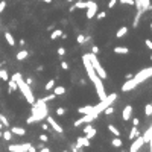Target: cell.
Listing matches in <instances>:
<instances>
[{"label": "cell", "instance_id": "9f6ffc18", "mask_svg": "<svg viewBox=\"0 0 152 152\" xmlns=\"http://www.w3.org/2000/svg\"><path fill=\"white\" fill-rule=\"evenodd\" d=\"M37 70H38V71H41V70H44V67H43V66H38V67H37Z\"/></svg>", "mask_w": 152, "mask_h": 152}, {"label": "cell", "instance_id": "83f0119b", "mask_svg": "<svg viewBox=\"0 0 152 152\" xmlns=\"http://www.w3.org/2000/svg\"><path fill=\"white\" fill-rule=\"evenodd\" d=\"M108 131H110L111 134H114L116 137H119V136H120V131H119L117 128H116L114 125H108Z\"/></svg>", "mask_w": 152, "mask_h": 152}, {"label": "cell", "instance_id": "9a60e30c", "mask_svg": "<svg viewBox=\"0 0 152 152\" xmlns=\"http://www.w3.org/2000/svg\"><path fill=\"white\" fill-rule=\"evenodd\" d=\"M5 40L9 46H15V40H14V35L9 31H5Z\"/></svg>", "mask_w": 152, "mask_h": 152}, {"label": "cell", "instance_id": "6da1fadb", "mask_svg": "<svg viewBox=\"0 0 152 152\" xmlns=\"http://www.w3.org/2000/svg\"><path fill=\"white\" fill-rule=\"evenodd\" d=\"M82 61H84V66H85V70H87V75L90 78V81L93 82L96 91H97V96H99V101H103L106 97V93H105V87H103V81L97 76V73L94 71L93 66L90 64V61H88L87 55H82Z\"/></svg>", "mask_w": 152, "mask_h": 152}, {"label": "cell", "instance_id": "ab89813d", "mask_svg": "<svg viewBox=\"0 0 152 152\" xmlns=\"http://www.w3.org/2000/svg\"><path fill=\"white\" fill-rule=\"evenodd\" d=\"M66 114V108H62V106H59V108L56 110V116H64Z\"/></svg>", "mask_w": 152, "mask_h": 152}, {"label": "cell", "instance_id": "484cf974", "mask_svg": "<svg viewBox=\"0 0 152 152\" xmlns=\"http://www.w3.org/2000/svg\"><path fill=\"white\" fill-rule=\"evenodd\" d=\"M111 145L114 146V148H122V145H123V141L119 138V137H114L113 140H111Z\"/></svg>", "mask_w": 152, "mask_h": 152}, {"label": "cell", "instance_id": "003e7915", "mask_svg": "<svg viewBox=\"0 0 152 152\" xmlns=\"http://www.w3.org/2000/svg\"><path fill=\"white\" fill-rule=\"evenodd\" d=\"M151 105H152V102H151Z\"/></svg>", "mask_w": 152, "mask_h": 152}, {"label": "cell", "instance_id": "1f68e13d", "mask_svg": "<svg viewBox=\"0 0 152 152\" xmlns=\"http://www.w3.org/2000/svg\"><path fill=\"white\" fill-rule=\"evenodd\" d=\"M53 87H55V79H50V81H49L46 85H44V90H46V91H50Z\"/></svg>", "mask_w": 152, "mask_h": 152}, {"label": "cell", "instance_id": "c3c4849f", "mask_svg": "<svg viewBox=\"0 0 152 152\" xmlns=\"http://www.w3.org/2000/svg\"><path fill=\"white\" fill-rule=\"evenodd\" d=\"M91 53H96V55H97V53H99V47H97V46H91Z\"/></svg>", "mask_w": 152, "mask_h": 152}, {"label": "cell", "instance_id": "e7e4bbea", "mask_svg": "<svg viewBox=\"0 0 152 152\" xmlns=\"http://www.w3.org/2000/svg\"><path fill=\"white\" fill-rule=\"evenodd\" d=\"M21 152H28V151H21Z\"/></svg>", "mask_w": 152, "mask_h": 152}, {"label": "cell", "instance_id": "9c48e42d", "mask_svg": "<svg viewBox=\"0 0 152 152\" xmlns=\"http://www.w3.org/2000/svg\"><path fill=\"white\" fill-rule=\"evenodd\" d=\"M94 120V117L91 114H82V117L81 119H78V120H75V126H81V125H85V123H90V122H93Z\"/></svg>", "mask_w": 152, "mask_h": 152}, {"label": "cell", "instance_id": "ba28073f", "mask_svg": "<svg viewBox=\"0 0 152 152\" xmlns=\"http://www.w3.org/2000/svg\"><path fill=\"white\" fill-rule=\"evenodd\" d=\"M85 9H87V19L88 20H91L93 19V17L96 15V12H97V3L96 2H90V0H88V6L85 8Z\"/></svg>", "mask_w": 152, "mask_h": 152}, {"label": "cell", "instance_id": "f5cc1de1", "mask_svg": "<svg viewBox=\"0 0 152 152\" xmlns=\"http://www.w3.org/2000/svg\"><path fill=\"white\" fill-rule=\"evenodd\" d=\"M73 152H82V151H81V149H78L76 146H73Z\"/></svg>", "mask_w": 152, "mask_h": 152}, {"label": "cell", "instance_id": "d590c367", "mask_svg": "<svg viewBox=\"0 0 152 152\" xmlns=\"http://www.w3.org/2000/svg\"><path fill=\"white\" fill-rule=\"evenodd\" d=\"M2 137L8 141V140L12 138V132H11V131H5V132H2Z\"/></svg>", "mask_w": 152, "mask_h": 152}, {"label": "cell", "instance_id": "6125c7cd", "mask_svg": "<svg viewBox=\"0 0 152 152\" xmlns=\"http://www.w3.org/2000/svg\"><path fill=\"white\" fill-rule=\"evenodd\" d=\"M0 137H2V131H0Z\"/></svg>", "mask_w": 152, "mask_h": 152}, {"label": "cell", "instance_id": "be15d7a7", "mask_svg": "<svg viewBox=\"0 0 152 152\" xmlns=\"http://www.w3.org/2000/svg\"><path fill=\"white\" fill-rule=\"evenodd\" d=\"M62 152H69V151H62Z\"/></svg>", "mask_w": 152, "mask_h": 152}, {"label": "cell", "instance_id": "4316f807", "mask_svg": "<svg viewBox=\"0 0 152 152\" xmlns=\"http://www.w3.org/2000/svg\"><path fill=\"white\" fill-rule=\"evenodd\" d=\"M85 41H87V38H85V35H82V34H79L76 37V43L79 44V46H84Z\"/></svg>", "mask_w": 152, "mask_h": 152}, {"label": "cell", "instance_id": "91938a15", "mask_svg": "<svg viewBox=\"0 0 152 152\" xmlns=\"http://www.w3.org/2000/svg\"><path fill=\"white\" fill-rule=\"evenodd\" d=\"M67 2H75V0H67Z\"/></svg>", "mask_w": 152, "mask_h": 152}, {"label": "cell", "instance_id": "2e32d148", "mask_svg": "<svg viewBox=\"0 0 152 152\" xmlns=\"http://www.w3.org/2000/svg\"><path fill=\"white\" fill-rule=\"evenodd\" d=\"M114 53H116V55H128V53H129V49H128V47L117 46V47H114Z\"/></svg>", "mask_w": 152, "mask_h": 152}, {"label": "cell", "instance_id": "d6986e66", "mask_svg": "<svg viewBox=\"0 0 152 152\" xmlns=\"http://www.w3.org/2000/svg\"><path fill=\"white\" fill-rule=\"evenodd\" d=\"M50 91H52L53 94H55V96H62V94L66 93V88L59 85V87H53V88H52Z\"/></svg>", "mask_w": 152, "mask_h": 152}, {"label": "cell", "instance_id": "e0dca14e", "mask_svg": "<svg viewBox=\"0 0 152 152\" xmlns=\"http://www.w3.org/2000/svg\"><path fill=\"white\" fill-rule=\"evenodd\" d=\"M9 131H11L12 134H15V136H24V134H26V129H24V128H20V126H12Z\"/></svg>", "mask_w": 152, "mask_h": 152}, {"label": "cell", "instance_id": "f35d334b", "mask_svg": "<svg viewBox=\"0 0 152 152\" xmlns=\"http://www.w3.org/2000/svg\"><path fill=\"white\" fill-rule=\"evenodd\" d=\"M122 5H129V6H134V0H119Z\"/></svg>", "mask_w": 152, "mask_h": 152}, {"label": "cell", "instance_id": "d4e9b609", "mask_svg": "<svg viewBox=\"0 0 152 152\" xmlns=\"http://www.w3.org/2000/svg\"><path fill=\"white\" fill-rule=\"evenodd\" d=\"M148 9H152V6H151V2L149 0H141V11L145 12Z\"/></svg>", "mask_w": 152, "mask_h": 152}, {"label": "cell", "instance_id": "ee69618b", "mask_svg": "<svg viewBox=\"0 0 152 152\" xmlns=\"http://www.w3.org/2000/svg\"><path fill=\"white\" fill-rule=\"evenodd\" d=\"M5 8H6V2H5V0H2V2H0V12H3Z\"/></svg>", "mask_w": 152, "mask_h": 152}, {"label": "cell", "instance_id": "5b68a950", "mask_svg": "<svg viewBox=\"0 0 152 152\" xmlns=\"http://www.w3.org/2000/svg\"><path fill=\"white\" fill-rule=\"evenodd\" d=\"M47 116V105H38V106H34L32 105V116L28 117V123H35V122H40Z\"/></svg>", "mask_w": 152, "mask_h": 152}, {"label": "cell", "instance_id": "60d3db41", "mask_svg": "<svg viewBox=\"0 0 152 152\" xmlns=\"http://www.w3.org/2000/svg\"><path fill=\"white\" fill-rule=\"evenodd\" d=\"M117 2H119V0H110V2H108V8H110V9H113V8L117 5Z\"/></svg>", "mask_w": 152, "mask_h": 152}, {"label": "cell", "instance_id": "f546056e", "mask_svg": "<svg viewBox=\"0 0 152 152\" xmlns=\"http://www.w3.org/2000/svg\"><path fill=\"white\" fill-rule=\"evenodd\" d=\"M0 79L2 81H8L9 79V75H8V71L5 69H0Z\"/></svg>", "mask_w": 152, "mask_h": 152}, {"label": "cell", "instance_id": "5bb4252c", "mask_svg": "<svg viewBox=\"0 0 152 152\" xmlns=\"http://www.w3.org/2000/svg\"><path fill=\"white\" fill-rule=\"evenodd\" d=\"M84 132H85V137L88 138V140H91L96 134H97V131H96V128H93L91 125H87V126L84 128Z\"/></svg>", "mask_w": 152, "mask_h": 152}, {"label": "cell", "instance_id": "7bdbcfd3", "mask_svg": "<svg viewBox=\"0 0 152 152\" xmlns=\"http://www.w3.org/2000/svg\"><path fill=\"white\" fill-rule=\"evenodd\" d=\"M40 140H41V143H46V141L49 140V137L46 136V134H41V136H40Z\"/></svg>", "mask_w": 152, "mask_h": 152}, {"label": "cell", "instance_id": "3957f363", "mask_svg": "<svg viewBox=\"0 0 152 152\" xmlns=\"http://www.w3.org/2000/svg\"><path fill=\"white\" fill-rule=\"evenodd\" d=\"M11 79H14V81L17 82V87H19V90L23 93L24 99L28 101L29 103H34V102H35V96H34V93H32V90H31V85L26 84V81L21 78V75H20V73H14Z\"/></svg>", "mask_w": 152, "mask_h": 152}, {"label": "cell", "instance_id": "4dcf8cb0", "mask_svg": "<svg viewBox=\"0 0 152 152\" xmlns=\"http://www.w3.org/2000/svg\"><path fill=\"white\" fill-rule=\"evenodd\" d=\"M0 123L3 125V128H9V120H8L3 114H0Z\"/></svg>", "mask_w": 152, "mask_h": 152}, {"label": "cell", "instance_id": "ffe728a7", "mask_svg": "<svg viewBox=\"0 0 152 152\" xmlns=\"http://www.w3.org/2000/svg\"><path fill=\"white\" fill-rule=\"evenodd\" d=\"M140 136V131H138V126H134L132 125V128H131V132H129V140H134L136 137Z\"/></svg>", "mask_w": 152, "mask_h": 152}, {"label": "cell", "instance_id": "bcb514c9", "mask_svg": "<svg viewBox=\"0 0 152 152\" xmlns=\"http://www.w3.org/2000/svg\"><path fill=\"white\" fill-rule=\"evenodd\" d=\"M131 119H132V117H131ZM132 125H134V126H138V125H140V120H138L137 117H134V119H132Z\"/></svg>", "mask_w": 152, "mask_h": 152}, {"label": "cell", "instance_id": "e575fe53", "mask_svg": "<svg viewBox=\"0 0 152 152\" xmlns=\"http://www.w3.org/2000/svg\"><path fill=\"white\" fill-rule=\"evenodd\" d=\"M141 14H143V11H137V14H136V19H134V23H132V26H134V28H137V26H138V20H140Z\"/></svg>", "mask_w": 152, "mask_h": 152}, {"label": "cell", "instance_id": "94428289", "mask_svg": "<svg viewBox=\"0 0 152 152\" xmlns=\"http://www.w3.org/2000/svg\"><path fill=\"white\" fill-rule=\"evenodd\" d=\"M151 31H152V23H151Z\"/></svg>", "mask_w": 152, "mask_h": 152}, {"label": "cell", "instance_id": "f1b7e54d", "mask_svg": "<svg viewBox=\"0 0 152 152\" xmlns=\"http://www.w3.org/2000/svg\"><path fill=\"white\" fill-rule=\"evenodd\" d=\"M8 84H9V93H12L14 90H17V82L14 81V79H8Z\"/></svg>", "mask_w": 152, "mask_h": 152}, {"label": "cell", "instance_id": "603a6c76", "mask_svg": "<svg viewBox=\"0 0 152 152\" xmlns=\"http://www.w3.org/2000/svg\"><path fill=\"white\" fill-rule=\"evenodd\" d=\"M28 56H29V53H28V50H20V52L17 53V55H15V58L19 59V61H23V59H26V58H28Z\"/></svg>", "mask_w": 152, "mask_h": 152}, {"label": "cell", "instance_id": "74e56055", "mask_svg": "<svg viewBox=\"0 0 152 152\" xmlns=\"http://www.w3.org/2000/svg\"><path fill=\"white\" fill-rule=\"evenodd\" d=\"M94 17H96L97 20H103L105 17H106V12H105V11H103V12H96V15H94Z\"/></svg>", "mask_w": 152, "mask_h": 152}, {"label": "cell", "instance_id": "f907efd6", "mask_svg": "<svg viewBox=\"0 0 152 152\" xmlns=\"http://www.w3.org/2000/svg\"><path fill=\"white\" fill-rule=\"evenodd\" d=\"M38 152H50V149H49V148H41Z\"/></svg>", "mask_w": 152, "mask_h": 152}, {"label": "cell", "instance_id": "7c38bea8", "mask_svg": "<svg viewBox=\"0 0 152 152\" xmlns=\"http://www.w3.org/2000/svg\"><path fill=\"white\" fill-rule=\"evenodd\" d=\"M132 111H134L132 105H126V106H125V108H123V113H122V119H123L125 122L131 120V117H132Z\"/></svg>", "mask_w": 152, "mask_h": 152}, {"label": "cell", "instance_id": "836d02e7", "mask_svg": "<svg viewBox=\"0 0 152 152\" xmlns=\"http://www.w3.org/2000/svg\"><path fill=\"white\" fill-rule=\"evenodd\" d=\"M145 116H148V117H151V116H152V105L151 103L145 105Z\"/></svg>", "mask_w": 152, "mask_h": 152}, {"label": "cell", "instance_id": "8fae6325", "mask_svg": "<svg viewBox=\"0 0 152 152\" xmlns=\"http://www.w3.org/2000/svg\"><path fill=\"white\" fill-rule=\"evenodd\" d=\"M31 146H32L31 143H24V145H11L8 149L11 152H21V151H29Z\"/></svg>", "mask_w": 152, "mask_h": 152}, {"label": "cell", "instance_id": "816d5d0a", "mask_svg": "<svg viewBox=\"0 0 152 152\" xmlns=\"http://www.w3.org/2000/svg\"><path fill=\"white\" fill-rule=\"evenodd\" d=\"M26 84L31 85V84H32V79H31V78H28V79H26Z\"/></svg>", "mask_w": 152, "mask_h": 152}, {"label": "cell", "instance_id": "ac0fdd59", "mask_svg": "<svg viewBox=\"0 0 152 152\" xmlns=\"http://www.w3.org/2000/svg\"><path fill=\"white\" fill-rule=\"evenodd\" d=\"M128 28H126V26H122V28L117 31V32H116V38H123L125 37V35H126L128 34Z\"/></svg>", "mask_w": 152, "mask_h": 152}, {"label": "cell", "instance_id": "681fc988", "mask_svg": "<svg viewBox=\"0 0 152 152\" xmlns=\"http://www.w3.org/2000/svg\"><path fill=\"white\" fill-rule=\"evenodd\" d=\"M41 128H43L44 131H47V129H49V123H41Z\"/></svg>", "mask_w": 152, "mask_h": 152}, {"label": "cell", "instance_id": "b9f144b4", "mask_svg": "<svg viewBox=\"0 0 152 152\" xmlns=\"http://www.w3.org/2000/svg\"><path fill=\"white\" fill-rule=\"evenodd\" d=\"M61 69H62V70H69V69H70V66H69V62H66V61H62V62H61Z\"/></svg>", "mask_w": 152, "mask_h": 152}, {"label": "cell", "instance_id": "277c9868", "mask_svg": "<svg viewBox=\"0 0 152 152\" xmlns=\"http://www.w3.org/2000/svg\"><path fill=\"white\" fill-rule=\"evenodd\" d=\"M116 99H117V94H116V93H113V94H106V97H105L103 101H101L97 105H93V110H91V113H90V114H91L93 117L96 119L97 116H99V114H101V113L106 108V106L113 105Z\"/></svg>", "mask_w": 152, "mask_h": 152}, {"label": "cell", "instance_id": "8d00e7d4", "mask_svg": "<svg viewBox=\"0 0 152 152\" xmlns=\"http://www.w3.org/2000/svg\"><path fill=\"white\" fill-rule=\"evenodd\" d=\"M113 113H114V108H113V105L106 106V108L103 110V114H105V116H110V114H113Z\"/></svg>", "mask_w": 152, "mask_h": 152}, {"label": "cell", "instance_id": "44dd1931", "mask_svg": "<svg viewBox=\"0 0 152 152\" xmlns=\"http://www.w3.org/2000/svg\"><path fill=\"white\" fill-rule=\"evenodd\" d=\"M93 110V105H85V106H81V108L78 110L79 114H90Z\"/></svg>", "mask_w": 152, "mask_h": 152}, {"label": "cell", "instance_id": "7a4b0ae2", "mask_svg": "<svg viewBox=\"0 0 152 152\" xmlns=\"http://www.w3.org/2000/svg\"><path fill=\"white\" fill-rule=\"evenodd\" d=\"M152 76V67H146V69H143L141 71H138L137 75H134L131 79H126V82H125L122 85V91L123 93H126V91H131L134 90L138 84L141 82H145L146 79H149Z\"/></svg>", "mask_w": 152, "mask_h": 152}, {"label": "cell", "instance_id": "f6af8a7d", "mask_svg": "<svg viewBox=\"0 0 152 152\" xmlns=\"http://www.w3.org/2000/svg\"><path fill=\"white\" fill-rule=\"evenodd\" d=\"M58 55H59V56H64V55H66V49H64V47H59V49H58Z\"/></svg>", "mask_w": 152, "mask_h": 152}, {"label": "cell", "instance_id": "30bf717a", "mask_svg": "<svg viewBox=\"0 0 152 152\" xmlns=\"http://www.w3.org/2000/svg\"><path fill=\"white\" fill-rule=\"evenodd\" d=\"M46 119H47V123H49V126H52V128L55 129L56 132H59V134H61L62 131H64V129H62V126H61V125H59V123H58L55 119L52 117V116H46Z\"/></svg>", "mask_w": 152, "mask_h": 152}, {"label": "cell", "instance_id": "680465c9", "mask_svg": "<svg viewBox=\"0 0 152 152\" xmlns=\"http://www.w3.org/2000/svg\"><path fill=\"white\" fill-rule=\"evenodd\" d=\"M2 128H3V125H2V123H0V129H2Z\"/></svg>", "mask_w": 152, "mask_h": 152}, {"label": "cell", "instance_id": "4fadbf2b", "mask_svg": "<svg viewBox=\"0 0 152 152\" xmlns=\"http://www.w3.org/2000/svg\"><path fill=\"white\" fill-rule=\"evenodd\" d=\"M75 146H76L78 149H81V148H88V146H90V140H88L85 136H84V137H78Z\"/></svg>", "mask_w": 152, "mask_h": 152}, {"label": "cell", "instance_id": "d6a6232c", "mask_svg": "<svg viewBox=\"0 0 152 152\" xmlns=\"http://www.w3.org/2000/svg\"><path fill=\"white\" fill-rule=\"evenodd\" d=\"M61 35H62V31H61V29H56V31H53V32L50 34V40H55V38L61 37Z\"/></svg>", "mask_w": 152, "mask_h": 152}, {"label": "cell", "instance_id": "db71d44e", "mask_svg": "<svg viewBox=\"0 0 152 152\" xmlns=\"http://www.w3.org/2000/svg\"><path fill=\"white\" fill-rule=\"evenodd\" d=\"M19 44H20V46H24V44H26V41H24V40H20V43H19Z\"/></svg>", "mask_w": 152, "mask_h": 152}, {"label": "cell", "instance_id": "6f0895ef", "mask_svg": "<svg viewBox=\"0 0 152 152\" xmlns=\"http://www.w3.org/2000/svg\"><path fill=\"white\" fill-rule=\"evenodd\" d=\"M40 2H46V3H52V0H40Z\"/></svg>", "mask_w": 152, "mask_h": 152}, {"label": "cell", "instance_id": "11a10c76", "mask_svg": "<svg viewBox=\"0 0 152 152\" xmlns=\"http://www.w3.org/2000/svg\"><path fill=\"white\" fill-rule=\"evenodd\" d=\"M149 146H151V152H152V136H151V140H149Z\"/></svg>", "mask_w": 152, "mask_h": 152}, {"label": "cell", "instance_id": "8992f818", "mask_svg": "<svg viewBox=\"0 0 152 152\" xmlns=\"http://www.w3.org/2000/svg\"><path fill=\"white\" fill-rule=\"evenodd\" d=\"M85 55H87L88 61H90V64L93 66L94 71L97 73V76H99L102 81H105V79L108 78V75H106V71L103 70V67L99 64V61H97V58H96V53H85Z\"/></svg>", "mask_w": 152, "mask_h": 152}, {"label": "cell", "instance_id": "7dc6e473", "mask_svg": "<svg viewBox=\"0 0 152 152\" xmlns=\"http://www.w3.org/2000/svg\"><path fill=\"white\" fill-rule=\"evenodd\" d=\"M145 44H146V47H148V49H151V50H152V41H151V40H145Z\"/></svg>", "mask_w": 152, "mask_h": 152}, {"label": "cell", "instance_id": "52a82bcc", "mask_svg": "<svg viewBox=\"0 0 152 152\" xmlns=\"http://www.w3.org/2000/svg\"><path fill=\"white\" fill-rule=\"evenodd\" d=\"M143 145H145V140H143V137H141V136L136 137V138H134V141H132V145H131V148H129V152H138V151L143 148Z\"/></svg>", "mask_w": 152, "mask_h": 152}, {"label": "cell", "instance_id": "7402d4cb", "mask_svg": "<svg viewBox=\"0 0 152 152\" xmlns=\"http://www.w3.org/2000/svg\"><path fill=\"white\" fill-rule=\"evenodd\" d=\"M151 136H152V125H151V126L148 128V131L145 132V134H143V140H145V145H146V143H149V140H151Z\"/></svg>", "mask_w": 152, "mask_h": 152}, {"label": "cell", "instance_id": "03108f58", "mask_svg": "<svg viewBox=\"0 0 152 152\" xmlns=\"http://www.w3.org/2000/svg\"><path fill=\"white\" fill-rule=\"evenodd\" d=\"M151 61H152V55H151Z\"/></svg>", "mask_w": 152, "mask_h": 152}, {"label": "cell", "instance_id": "cb8c5ba5", "mask_svg": "<svg viewBox=\"0 0 152 152\" xmlns=\"http://www.w3.org/2000/svg\"><path fill=\"white\" fill-rule=\"evenodd\" d=\"M73 6H75V9H85V8L88 6V2H84V0H79V2H76Z\"/></svg>", "mask_w": 152, "mask_h": 152}]
</instances>
